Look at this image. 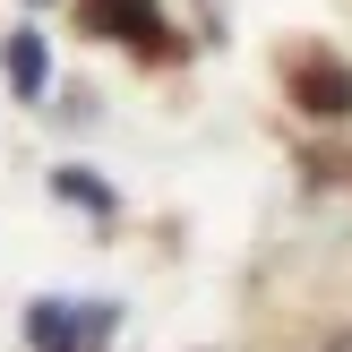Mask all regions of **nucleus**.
Here are the masks:
<instances>
[{
    "instance_id": "f03ea898",
    "label": "nucleus",
    "mask_w": 352,
    "mask_h": 352,
    "mask_svg": "<svg viewBox=\"0 0 352 352\" xmlns=\"http://www.w3.org/2000/svg\"><path fill=\"white\" fill-rule=\"evenodd\" d=\"M0 69H9V86H17V95H43V86H52V52H43V34H26V26H17L9 43H0Z\"/></svg>"
},
{
    "instance_id": "39448f33",
    "label": "nucleus",
    "mask_w": 352,
    "mask_h": 352,
    "mask_svg": "<svg viewBox=\"0 0 352 352\" xmlns=\"http://www.w3.org/2000/svg\"><path fill=\"white\" fill-rule=\"evenodd\" d=\"M86 26H112V34H155L138 0H103V9H86Z\"/></svg>"
},
{
    "instance_id": "f257e3e1",
    "label": "nucleus",
    "mask_w": 352,
    "mask_h": 352,
    "mask_svg": "<svg viewBox=\"0 0 352 352\" xmlns=\"http://www.w3.org/2000/svg\"><path fill=\"white\" fill-rule=\"evenodd\" d=\"M103 336H112V301H34L26 309L34 352H103Z\"/></svg>"
},
{
    "instance_id": "7ed1b4c3",
    "label": "nucleus",
    "mask_w": 352,
    "mask_h": 352,
    "mask_svg": "<svg viewBox=\"0 0 352 352\" xmlns=\"http://www.w3.org/2000/svg\"><path fill=\"white\" fill-rule=\"evenodd\" d=\"M292 86H301V103H318V112H352V78H336V69H309V78H292Z\"/></svg>"
},
{
    "instance_id": "20e7f679",
    "label": "nucleus",
    "mask_w": 352,
    "mask_h": 352,
    "mask_svg": "<svg viewBox=\"0 0 352 352\" xmlns=\"http://www.w3.org/2000/svg\"><path fill=\"white\" fill-rule=\"evenodd\" d=\"M52 189H60V198H78L86 215H112V189H103L95 172H78V164H69V172H52Z\"/></svg>"
}]
</instances>
